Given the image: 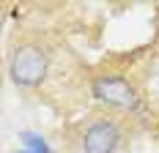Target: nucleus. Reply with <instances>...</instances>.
<instances>
[{"label": "nucleus", "mask_w": 159, "mask_h": 153, "mask_svg": "<svg viewBox=\"0 0 159 153\" xmlns=\"http://www.w3.org/2000/svg\"><path fill=\"white\" fill-rule=\"evenodd\" d=\"M49 60L52 52L47 44H41L39 38H19L6 58V74L16 88H39L49 74Z\"/></svg>", "instance_id": "nucleus-2"}, {"label": "nucleus", "mask_w": 159, "mask_h": 153, "mask_svg": "<svg viewBox=\"0 0 159 153\" xmlns=\"http://www.w3.org/2000/svg\"><path fill=\"white\" fill-rule=\"evenodd\" d=\"M74 145L80 153H124L129 145L126 123L118 115H91L74 126Z\"/></svg>", "instance_id": "nucleus-1"}, {"label": "nucleus", "mask_w": 159, "mask_h": 153, "mask_svg": "<svg viewBox=\"0 0 159 153\" xmlns=\"http://www.w3.org/2000/svg\"><path fill=\"white\" fill-rule=\"evenodd\" d=\"M19 139H22V145H25L28 153H52L47 139L41 137V134H36V131H19Z\"/></svg>", "instance_id": "nucleus-4"}, {"label": "nucleus", "mask_w": 159, "mask_h": 153, "mask_svg": "<svg viewBox=\"0 0 159 153\" xmlns=\"http://www.w3.org/2000/svg\"><path fill=\"white\" fill-rule=\"evenodd\" d=\"M148 88H154L159 93V55L148 63Z\"/></svg>", "instance_id": "nucleus-5"}, {"label": "nucleus", "mask_w": 159, "mask_h": 153, "mask_svg": "<svg viewBox=\"0 0 159 153\" xmlns=\"http://www.w3.org/2000/svg\"><path fill=\"white\" fill-rule=\"evenodd\" d=\"M91 93L102 104L112 109H126V112H137L143 107V88L126 74L118 71H102V74L91 76Z\"/></svg>", "instance_id": "nucleus-3"}, {"label": "nucleus", "mask_w": 159, "mask_h": 153, "mask_svg": "<svg viewBox=\"0 0 159 153\" xmlns=\"http://www.w3.org/2000/svg\"><path fill=\"white\" fill-rule=\"evenodd\" d=\"M19 153H28V151H19Z\"/></svg>", "instance_id": "nucleus-6"}]
</instances>
